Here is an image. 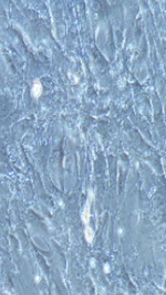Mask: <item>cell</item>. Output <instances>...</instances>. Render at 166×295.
Masks as SVG:
<instances>
[{
    "instance_id": "6da1fadb",
    "label": "cell",
    "mask_w": 166,
    "mask_h": 295,
    "mask_svg": "<svg viewBox=\"0 0 166 295\" xmlns=\"http://www.w3.org/2000/svg\"><path fill=\"white\" fill-rule=\"evenodd\" d=\"M92 199H93V192L90 190V198L87 199V203L84 206V208L81 212V218H82V221L83 223L87 225L89 222H90V217H91V212H90V209H91V202H92Z\"/></svg>"
},
{
    "instance_id": "7a4b0ae2",
    "label": "cell",
    "mask_w": 166,
    "mask_h": 295,
    "mask_svg": "<svg viewBox=\"0 0 166 295\" xmlns=\"http://www.w3.org/2000/svg\"><path fill=\"white\" fill-rule=\"evenodd\" d=\"M42 90H43L42 84L40 83L39 80H36V81L33 82V84H32V87H31V94H32V96H33L35 99H39L40 95L42 94Z\"/></svg>"
},
{
    "instance_id": "3957f363",
    "label": "cell",
    "mask_w": 166,
    "mask_h": 295,
    "mask_svg": "<svg viewBox=\"0 0 166 295\" xmlns=\"http://www.w3.org/2000/svg\"><path fill=\"white\" fill-rule=\"evenodd\" d=\"M84 237H85V240H87V243H92L94 238V231L92 230V228L87 224L85 225V229H84Z\"/></svg>"
},
{
    "instance_id": "277c9868",
    "label": "cell",
    "mask_w": 166,
    "mask_h": 295,
    "mask_svg": "<svg viewBox=\"0 0 166 295\" xmlns=\"http://www.w3.org/2000/svg\"><path fill=\"white\" fill-rule=\"evenodd\" d=\"M103 271H104L105 273H110L111 267H110V264H108V263H105V264L103 265Z\"/></svg>"
},
{
    "instance_id": "5b68a950",
    "label": "cell",
    "mask_w": 166,
    "mask_h": 295,
    "mask_svg": "<svg viewBox=\"0 0 166 295\" xmlns=\"http://www.w3.org/2000/svg\"><path fill=\"white\" fill-rule=\"evenodd\" d=\"M91 266H95V260L94 259L91 260Z\"/></svg>"
},
{
    "instance_id": "8992f818",
    "label": "cell",
    "mask_w": 166,
    "mask_h": 295,
    "mask_svg": "<svg viewBox=\"0 0 166 295\" xmlns=\"http://www.w3.org/2000/svg\"><path fill=\"white\" fill-rule=\"evenodd\" d=\"M122 232H123V230H122V229H119V233H120V234H121V233H122Z\"/></svg>"
}]
</instances>
